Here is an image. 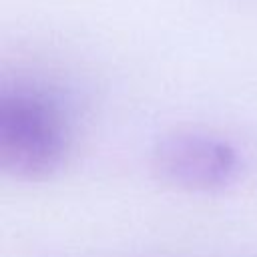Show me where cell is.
I'll use <instances>...</instances> for the list:
<instances>
[{"label":"cell","mask_w":257,"mask_h":257,"mask_svg":"<svg viewBox=\"0 0 257 257\" xmlns=\"http://www.w3.org/2000/svg\"><path fill=\"white\" fill-rule=\"evenodd\" d=\"M155 177L189 193H219L243 175L239 151L221 137L201 131H173L157 139L151 151Z\"/></svg>","instance_id":"2"},{"label":"cell","mask_w":257,"mask_h":257,"mask_svg":"<svg viewBox=\"0 0 257 257\" xmlns=\"http://www.w3.org/2000/svg\"><path fill=\"white\" fill-rule=\"evenodd\" d=\"M70 151L62 104L42 88L0 86V173L16 181H44L58 173Z\"/></svg>","instance_id":"1"}]
</instances>
